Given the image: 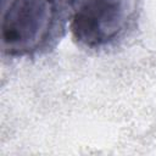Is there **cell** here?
<instances>
[{
  "label": "cell",
  "instance_id": "2",
  "mask_svg": "<svg viewBox=\"0 0 156 156\" xmlns=\"http://www.w3.org/2000/svg\"><path fill=\"white\" fill-rule=\"evenodd\" d=\"M73 39L90 49L121 37L133 12V0H67Z\"/></svg>",
  "mask_w": 156,
  "mask_h": 156
},
{
  "label": "cell",
  "instance_id": "1",
  "mask_svg": "<svg viewBox=\"0 0 156 156\" xmlns=\"http://www.w3.org/2000/svg\"><path fill=\"white\" fill-rule=\"evenodd\" d=\"M57 17L56 0H12L1 21V46L10 56H27L41 49Z\"/></svg>",
  "mask_w": 156,
  "mask_h": 156
}]
</instances>
